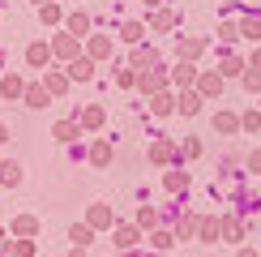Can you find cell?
Listing matches in <instances>:
<instances>
[{
    "instance_id": "836d02e7",
    "label": "cell",
    "mask_w": 261,
    "mask_h": 257,
    "mask_svg": "<svg viewBox=\"0 0 261 257\" xmlns=\"http://www.w3.org/2000/svg\"><path fill=\"white\" fill-rule=\"evenodd\" d=\"M219 39H223V43H236V39H240V21H223V26H219Z\"/></svg>"
},
{
    "instance_id": "8fae6325",
    "label": "cell",
    "mask_w": 261,
    "mask_h": 257,
    "mask_svg": "<svg viewBox=\"0 0 261 257\" xmlns=\"http://www.w3.org/2000/svg\"><path fill=\"white\" fill-rule=\"evenodd\" d=\"M47 99H51L47 86H26V90H21V103L26 107H47Z\"/></svg>"
},
{
    "instance_id": "d590c367",
    "label": "cell",
    "mask_w": 261,
    "mask_h": 257,
    "mask_svg": "<svg viewBox=\"0 0 261 257\" xmlns=\"http://www.w3.org/2000/svg\"><path fill=\"white\" fill-rule=\"evenodd\" d=\"M43 86H47V94H60L64 86H69V73H51V78L43 82Z\"/></svg>"
},
{
    "instance_id": "484cf974",
    "label": "cell",
    "mask_w": 261,
    "mask_h": 257,
    "mask_svg": "<svg viewBox=\"0 0 261 257\" xmlns=\"http://www.w3.org/2000/svg\"><path fill=\"white\" fill-rule=\"evenodd\" d=\"M82 128H103V107L99 103H90V107H86V112H82V120H77Z\"/></svg>"
},
{
    "instance_id": "7dc6e473",
    "label": "cell",
    "mask_w": 261,
    "mask_h": 257,
    "mask_svg": "<svg viewBox=\"0 0 261 257\" xmlns=\"http://www.w3.org/2000/svg\"><path fill=\"white\" fill-rule=\"evenodd\" d=\"M146 5H154V9H159V5H163V0H146Z\"/></svg>"
},
{
    "instance_id": "74e56055",
    "label": "cell",
    "mask_w": 261,
    "mask_h": 257,
    "mask_svg": "<svg viewBox=\"0 0 261 257\" xmlns=\"http://www.w3.org/2000/svg\"><path fill=\"white\" fill-rule=\"evenodd\" d=\"M180 155H184V159H197V155H201V142H197V137H189V142H184V150H180Z\"/></svg>"
},
{
    "instance_id": "d6a6232c",
    "label": "cell",
    "mask_w": 261,
    "mask_h": 257,
    "mask_svg": "<svg viewBox=\"0 0 261 257\" xmlns=\"http://www.w3.org/2000/svg\"><path fill=\"white\" fill-rule=\"evenodd\" d=\"M201 47H205L201 39H184V43H180V56H184V60H193V56H201Z\"/></svg>"
},
{
    "instance_id": "c3c4849f",
    "label": "cell",
    "mask_w": 261,
    "mask_h": 257,
    "mask_svg": "<svg viewBox=\"0 0 261 257\" xmlns=\"http://www.w3.org/2000/svg\"><path fill=\"white\" fill-rule=\"evenodd\" d=\"M35 5H51V0H35Z\"/></svg>"
},
{
    "instance_id": "9a60e30c",
    "label": "cell",
    "mask_w": 261,
    "mask_h": 257,
    "mask_svg": "<svg viewBox=\"0 0 261 257\" xmlns=\"http://www.w3.org/2000/svg\"><path fill=\"white\" fill-rule=\"evenodd\" d=\"M219 236H223V240H244V227H240V219H236V214L219 219Z\"/></svg>"
},
{
    "instance_id": "4dcf8cb0",
    "label": "cell",
    "mask_w": 261,
    "mask_h": 257,
    "mask_svg": "<svg viewBox=\"0 0 261 257\" xmlns=\"http://www.w3.org/2000/svg\"><path fill=\"white\" fill-rule=\"evenodd\" d=\"M214 128H219V133H236V128H240V120H236L231 112H219V116H214Z\"/></svg>"
},
{
    "instance_id": "8992f818",
    "label": "cell",
    "mask_w": 261,
    "mask_h": 257,
    "mask_svg": "<svg viewBox=\"0 0 261 257\" xmlns=\"http://www.w3.org/2000/svg\"><path fill=\"white\" fill-rule=\"evenodd\" d=\"M150 112H154V116H171V112H176V94H167V90L150 94Z\"/></svg>"
},
{
    "instance_id": "60d3db41",
    "label": "cell",
    "mask_w": 261,
    "mask_h": 257,
    "mask_svg": "<svg viewBox=\"0 0 261 257\" xmlns=\"http://www.w3.org/2000/svg\"><path fill=\"white\" fill-rule=\"evenodd\" d=\"M116 82H120V86H133L137 73H133V69H120V73H116Z\"/></svg>"
},
{
    "instance_id": "e0dca14e",
    "label": "cell",
    "mask_w": 261,
    "mask_h": 257,
    "mask_svg": "<svg viewBox=\"0 0 261 257\" xmlns=\"http://www.w3.org/2000/svg\"><path fill=\"white\" fill-rule=\"evenodd\" d=\"M51 137H56V142H73V137H82V124L77 120H56Z\"/></svg>"
},
{
    "instance_id": "4316f807",
    "label": "cell",
    "mask_w": 261,
    "mask_h": 257,
    "mask_svg": "<svg viewBox=\"0 0 261 257\" xmlns=\"http://www.w3.org/2000/svg\"><path fill=\"white\" fill-rule=\"evenodd\" d=\"M17 180H21V167L13 163V159H9V163H0V185H5V189H13Z\"/></svg>"
},
{
    "instance_id": "30bf717a",
    "label": "cell",
    "mask_w": 261,
    "mask_h": 257,
    "mask_svg": "<svg viewBox=\"0 0 261 257\" xmlns=\"http://www.w3.org/2000/svg\"><path fill=\"white\" fill-rule=\"evenodd\" d=\"M21 90H26V82H21L17 73H5V78H0V94H5V99H21Z\"/></svg>"
},
{
    "instance_id": "ee69618b",
    "label": "cell",
    "mask_w": 261,
    "mask_h": 257,
    "mask_svg": "<svg viewBox=\"0 0 261 257\" xmlns=\"http://www.w3.org/2000/svg\"><path fill=\"white\" fill-rule=\"evenodd\" d=\"M236 257H261L257 249H240V253H236Z\"/></svg>"
},
{
    "instance_id": "ac0fdd59",
    "label": "cell",
    "mask_w": 261,
    "mask_h": 257,
    "mask_svg": "<svg viewBox=\"0 0 261 257\" xmlns=\"http://www.w3.org/2000/svg\"><path fill=\"white\" fill-rule=\"evenodd\" d=\"M189 236H197V214L184 210V214H180V223H176V240H189Z\"/></svg>"
},
{
    "instance_id": "4fadbf2b",
    "label": "cell",
    "mask_w": 261,
    "mask_h": 257,
    "mask_svg": "<svg viewBox=\"0 0 261 257\" xmlns=\"http://www.w3.org/2000/svg\"><path fill=\"white\" fill-rule=\"evenodd\" d=\"M26 60H30V69H43V64L51 60V47H47V43H30V47H26Z\"/></svg>"
},
{
    "instance_id": "9c48e42d",
    "label": "cell",
    "mask_w": 261,
    "mask_h": 257,
    "mask_svg": "<svg viewBox=\"0 0 261 257\" xmlns=\"http://www.w3.org/2000/svg\"><path fill=\"white\" fill-rule=\"evenodd\" d=\"M133 223H137V227H141V232H154V227H163V214H159L154 206H141Z\"/></svg>"
},
{
    "instance_id": "5bb4252c",
    "label": "cell",
    "mask_w": 261,
    "mask_h": 257,
    "mask_svg": "<svg viewBox=\"0 0 261 257\" xmlns=\"http://www.w3.org/2000/svg\"><path fill=\"white\" fill-rule=\"evenodd\" d=\"M86 159H90L94 167H107V163H112V146H107V142H90V150H86Z\"/></svg>"
},
{
    "instance_id": "7c38bea8",
    "label": "cell",
    "mask_w": 261,
    "mask_h": 257,
    "mask_svg": "<svg viewBox=\"0 0 261 257\" xmlns=\"http://www.w3.org/2000/svg\"><path fill=\"white\" fill-rule=\"evenodd\" d=\"M51 52L64 56V60H73V56H77V39H73V35H56V39H51Z\"/></svg>"
},
{
    "instance_id": "cb8c5ba5",
    "label": "cell",
    "mask_w": 261,
    "mask_h": 257,
    "mask_svg": "<svg viewBox=\"0 0 261 257\" xmlns=\"http://www.w3.org/2000/svg\"><path fill=\"white\" fill-rule=\"evenodd\" d=\"M69 78L73 82H90L94 78V60H73L69 64Z\"/></svg>"
},
{
    "instance_id": "2e32d148",
    "label": "cell",
    "mask_w": 261,
    "mask_h": 257,
    "mask_svg": "<svg viewBox=\"0 0 261 257\" xmlns=\"http://www.w3.org/2000/svg\"><path fill=\"white\" fill-rule=\"evenodd\" d=\"M176 107H180L184 116H197L201 112V90H184L180 99H176Z\"/></svg>"
},
{
    "instance_id": "7bdbcfd3",
    "label": "cell",
    "mask_w": 261,
    "mask_h": 257,
    "mask_svg": "<svg viewBox=\"0 0 261 257\" xmlns=\"http://www.w3.org/2000/svg\"><path fill=\"white\" fill-rule=\"evenodd\" d=\"M248 167H253V171H261V150H257V155H248Z\"/></svg>"
},
{
    "instance_id": "d4e9b609",
    "label": "cell",
    "mask_w": 261,
    "mask_h": 257,
    "mask_svg": "<svg viewBox=\"0 0 261 257\" xmlns=\"http://www.w3.org/2000/svg\"><path fill=\"white\" fill-rule=\"evenodd\" d=\"M107 56H112V39H107V35H94V39H90V60H107Z\"/></svg>"
},
{
    "instance_id": "5b68a950",
    "label": "cell",
    "mask_w": 261,
    "mask_h": 257,
    "mask_svg": "<svg viewBox=\"0 0 261 257\" xmlns=\"http://www.w3.org/2000/svg\"><path fill=\"white\" fill-rule=\"evenodd\" d=\"M13 236H17V240L39 236V219H35V214H17V219H13Z\"/></svg>"
},
{
    "instance_id": "6da1fadb",
    "label": "cell",
    "mask_w": 261,
    "mask_h": 257,
    "mask_svg": "<svg viewBox=\"0 0 261 257\" xmlns=\"http://www.w3.org/2000/svg\"><path fill=\"white\" fill-rule=\"evenodd\" d=\"M112 240H116V249H120V253H133L137 240H141V227H137V223H116Z\"/></svg>"
},
{
    "instance_id": "3957f363",
    "label": "cell",
    "mask_w": 261,
    "mask_h": 257,
    "mask_svg": "<svg viewBox=\"0 0 261 257\" xmlns=\"http://www.w3.org/2000/svg\"><path fill=\"white\" fill-rule=\"evenodd\" d=\"M167 78H171V73L159 64V69H146V73H137V86H141L146 94H159V90H167Z\"/></svg>"
},
{
    "instance_id": "ba28073f",
    "label": "cell",
    "mask_w": 261,
    "mask_h": 257,
    "mask_svg": "<svg viewBox=\"0 0 261 257\" xmlns=\"http://www.w3.org/2000/svg\"><path fill=\"white\" fill-rule=\"evenodd\" d=\"M171 244H176V232H171V227H154V232H150V249H154V253H167Z\"/></svg>"
},
{
    "instance_id": "ab89813d",
    "label": "cell",
    "mask_w": 261,
    "mask_h": 257,
    "mask_svg": "<svg viewBox=\"0 0 261 257\" xmlns=\"http://www.w3.org/2000/svg\"><path fill=\"white\" fill-rule=\"evenodd\" d=\"M39 13H43V21H60V9H56V5H43Z\"/></svg>"
},
{
    "instance_id": "603a6c76",
    "label": "cell",
    "mask_w": 261,
    "mask_h": 257,
    "mask_svg": "<svg viewBox=\"0 0 261 257\" xmlns=\"http://www.w3.org/2000/svg\"><path fill=\"white\" fill-rule=\"evenodd\" d=\"M150 159H154L159 167H163V163H171V159H176V146H171L167 137H163V142H154V150H150Z\"/></svg>"
},
{
    "instance_id": "1f68e13d",
    "label": "cell",
    "mask_w": 261,
    "mask_h": 257,
    "mask_svg": "<svg viewBox=\"0 0 261 257\" xmlns=\"http://www.w3.org/2000/svg\"><path fill=\"white\" fill-rule=\"evenodd\" d=\"M141 35H146V26H141V21H124V26H120V39H128V43H137Z\"/></svg>"
},
{
    "instance_id": "f1b7e54d",
    "label": "cell",
    "mask_w": 261,
    "mask_h": 257,
    "mask_svg": "<svg viewBox=\"0 0 261 257\" xmlns=\"http://www.w3.org/2000/svg\"><path fill=\"white\" fill-rule=\"evenodd\" d=\"M240 35H244V39H261V17H257V13H244Z\"/></svg>"
},
{
    "instance_id": "f546056e",
    "label": "cell",
    "mask_w": 261,
    "mask_h": 257,
    "mask_svg": "<svg viewBox=\"0 0 261 257\" xmlns=\"http://www.w3.org/2000/svg\"><path fill=\"white\" fill-rule=\"evenodd\" d=\"M219 73H223V78H240V73H244V60H240V56H223V69H219Z\"/></svg>"
},
{
    "instance_id": "681fc988",
    "label": "cell",
    "mask_w": 261,
    "mask_h": 257,
    "mask_svg": "<svg viewBox=\"0 0 261 257\" xmlns=\"http://www.w3.org/2000/svg\"><path fill=\"white\" fill-rule=\"evenodd\" d=\"M0 240H5V227H0Z\"/></svg>"
},
{
    "instance_id": "7402d4cb",
    "label": "cell",
    "mask_w": 261,
    "mask_h": 257,
    "mask_svg": "<svg viewBox=\"0 0 261 257\" xmlns=\"http://www.w3.org/2000/svg\"><path fill=\"white\" fill-rule=\"evenodd\" d=\"M0 257H35V240H9Z\"/></svg>"
},
{
    "instance_id": "83f0119b",
    "label": "cell",
    "mask_w": 261,
    "mask_h": 257,
    "mask_svg": "<svg viewBox=\"0 0 261 257\" xmlns=\"http://www.w3.org/2000/svg\"><path fill=\"white\" fill-rule=\"evenodd\" d=\"M171 78H176V86H197V73H193V64H189V60L176 64V69H171Z\"/></svg>"
},
{
    "instance_id": "e575fe53",
    "label": "cell",
    "mask_w": 261,
    "mask_h": 257,
    "mask_svg": "<svg viewBox=\"0 0 261 257\" xmlns=\"http://www.w3.org/2000/svg\"><path fill=\"white\" fill-rule=\"evenodd\" d=\"M86 30H90V17H86V13H73V17H69V35H86Z\"/></svg>"
},
{
    "instance_id": "8d00e7d4",
    "label": "cell",
    "mask_w": 261,
    "mask_h": 257,
    "mask_svg": "<svg viewBox=\"0 0 261 257\" xmlns=\"http://www.w3.org/2000/svg\"><path fill=\"white\" fill-rule=\"evenodd\" d=\"M176 26V13H171V9H159L154 13V30H171Z\"/></svg>"
},
{
    "instance_id": "b9f144b4",
    "label": "cell",
    "mask_w": 261,
    "mask_h": 257,
    "mask_svg": "<svg viewBox=\"0 0 261 257\" xmlns=\"http://www.w3.org/2000/svg\"><path fill=\"white\" fill-rule=\"evenodd\" d=\"M240 124H244V128H257V124H261V112H244Z\"/></svg>"
},
{
    "instance_id": "7a4b0ae2",
    "label": "cell",
    "mask_w": 261,
    "mask_h": 257,
    "mask_svg": "<svg viewBox=\"0 0 261 257\" xmlns=\"http://www.w3.org/2000/svg\"><path fill=\"white\" fill-rule=\"evenodd\" d=\"M86 223H90L94 232H107V227H116V214H112V206H107V201H94V206L86 210Z\"/></svg>"
},
{
    "instance_id": "52a82bcc",
    "label": "cell",
    "mask_w": 261,
    "mask_h": 257,
    "mask_svg": "<svg viewBox=\"0 0 261 257\" xmlns=\"http://www.w3.org/2000/svg\"><path fill=\"white\" fill-rule=\"evenodd\" d=\"M197 240H219V219L214 214H197Z\"/></svg>"
},
{
    "instance_id": "f35d334b",
    "label": "cell",
    "mask_w": 261,
    "mask_h": 257,
    "mask_svg": "<svg viewBox=\"0 0 261 257\" xmlns=\"http://www.w3.org/2000/svg\"><path fill=\"white\" fill-rule=\"evenodd\" d=\"M244 86H248V90H261V69H248L244 73Z\"/></svg>"
},
{
    "instance_id": "bcb514c9",
    "label": "cell",
    "mask_w": 261,
    "mask_h": 257,
    "mask_svg": "<svg viewBox=\"0 0 261 257\" xmlns=\"http://www.w3.org/2000/svg\"><path fill=\"white\" fill-rule=\"evenodd\" d=\"M248 69H261V52H257V56H253V64H248Z\"/></svg>"
},
{
    "instance_id": "ffe728a7",
    "label": "cell",
    "mask_w": 261,
    "mask_h": 257,
    "mask_svg": "<svg viewBox=\"0 0 261 257\" xmlns=\"http://www.w3.org/2000/svg\"><path fill=\"white\" fill-rule=\"evenodd\" d=\"M197 90L201 94H219L223 90V73H197Z\"/></svg>"
},
{
    "instance_id": "d6986e66",
    "label": "cell",
    "mask_w": 261,
    "mask_h": 257,
    "mask_svg": "<svg viewBox=\"0 0 261 257\" xmlns=\"http://www.w3.org/2000/svg\"><path fill=\"white\" fill-rule=\"evenodd\" d=\"M163 185H167V193H184V189H189V171H180V167H171L167 176H163Z\"/></svg>"
},
{
    "instance_id": "f6af8a7d",
    "label": "cell",
    "mask_w": 261,
    "mask_h": 257,
    "mask_svg": "<svg viewBox=\"0 0 261 257\" xmlns=\"http://www.w3.org/2000/svg\"><path fill=\"white\" fill-rule=\"evenodd\" d=\"M5 142H9V128H5V124H0V146H5Z\"/></svg>"
},
{
    "instance_id": "44dd1931",
    "label": "cell",
    "mask_w": 261,
    "mask_h": 257,
    "mask_svg": "<svg viewBox=\"0 0 261 257\" xmlns=\"http://www.w3.org/2000/svg\"><path fill=\"white\" fill-rule=\"evenodd\" d=\"M69 240H73V249H86L94 240V227L90 223H77V227H69Z\"/></svg>"
},
{
    "instance_id": "277c9868",
    "label": "cell",
    "mask_w": 261,
    "mask_h": 257,
    "mask_svg": "<svg viewBox=\"0 0 261 257\" xmlns=\"http://www.w3.org/2000/svg\"><path fill=\"white\" fill-rule=\"evenodd\" d=\"M159 64H163V60H159L154 47H137L133 60H128V69H133V73H146V69H159Z\"/></svg>"
}]
</instances>
